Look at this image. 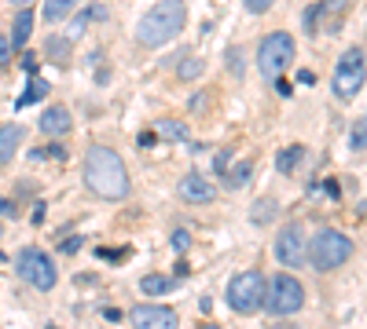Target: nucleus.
<instances>
[{
    "label": "nucleus",
    "instance_id": "nucleus-1",
    "mask_svg": "<svg viewBox=\"0 0 367 329\" xmlns=\"http://www.w3.org/2000/svg\"><path fill=\"white\" fill-rule=\"evenodd\" d=\"M85 187L95 197H107V202H121L129 194V169H125L121 154L114 146L95 143L85 154Z\"/></svg>",
    "mask_w": 367,
    "mask_h": 329
},
{
    "label": "nucleus",
    "instance_id": "nucleus-2",
    "mask_svg": "<svg viewBox=\"0 0 367 329\" xmlns=\"http://www.w3.org/2000/svg\"><path fill=\"white\" fill-rule=\"evenodd\" d=\"M187 26V8L184 0H162V4H154L143 19L136 22V41L143 48H162L169 44L177 33Z\"/></svg>",
    "mask_w": 367,
    "mask_h": 329
},
{
    "label": "nucleus",
    "instance_id": "nucleus-3",
    "mask_svg": "<svg viewBox=\"0 0 367 329\" xmlns=\"http://www.w3.org/2000/svg\"><path fill=\"white\" fill-rule=\"evenodd\" d=\"M309 263L316 271H338L342 263H349V256H353V238L338 234V230H320V234H312L309 249H305Z\"/></svg>",
    "mask_w": 367,
    "mask_h": 329
},
{
    "label": "nucleus",
    "instance_id": "nucleus-4",
    "mask_svg": "<svg viewBox=\"0 0 367 329\" xmlns=\"http://www.w3.org/2000/svg\"><path fill=\"white\" fill-rule=\"evenodd\" d=\"M15 271H19L22 282H29L41 293L55 289V282H59V271H55L52 256H48L44 249H37V245H29V249H22L19 256H15Z\"/></svg>",
    "mask_w": 367,
    "mask_h": 329
},
{
    "label": "nucleus",
    "instance_id": "nucleus-5",
    "mask_svg": "<svg viewBox=\"0 0 367 329\" xmlns=\"http://www.w3.org/2000/svg\"><path fill=\"white\" fill-rule=\"evenodd\" d=\"M291 62H294V37H291V33H283V29L268 33V37L261 41V48H258V70L265 77L279 80Z\"/></svg>",
    "mask_w": 367,
    "mask_h": 329
},
{
    "label": "nucleus",
    "instance_id": "nucleus-6",
    "mask_svg": "<svg viewBox=\"0 0 367 329\" xmlns=\"http://www.w3.org/2000/svg\"><path fill=\"white\" fill-rule=\"evenodd\" d=\"M265 274L261 271H243V274H235L232 282H228V304L232 311H239V315H253V311H261L265 307Z\"/></svg>",
    "mask_w": 367,
    "mask_h": 329
},
{
    "label": "nucleus",
    "instance_id": "nucleus-7",
    "mask_svg": "<svg viewBox=\"0 0 367 329\" xmlns=\"http://www.w3.org/2000/svg\"><path fill=\"white\" fill-rule=\"evenodd\" d=\"M265 307L272 315H294V311L305 307V286L294 274H276L265 289Z\"/></svg>",
    "mask_w": 367,
    "mask_h": 329
},
{
    "label": "nucleus",
    "instance_id": "nucleus-8",
    "mask_svg": "<svg viewBox=\"0 0 367 329\" xmlns=\"http://www.w3.org/2000/svg\"><path fill=\"white\" fill-rule=\"evenodd\" d=\"M363 80H367V59H363L360 48H349V52L338 59V66H334L331 88L338 99H353L363 88Z\"/></svg>",
    "mask_w": 367,
    "mask_h": 329
},
{
    "label": "nucleus",
    "instance_id": "nucleus-9",
    "mask_svg": "<svg viewBox=\"0 0 367 329\" xmlns=\"http://www.w3.org/2000/svg\"><path fill=\"white\" fill-rule=\"evenodd\" d=\"M272 253L283 267H301V263H305V230H301V223H286L279 230Z\"/></svg>",
    "mask_w": 367,
    "mask_h": 329
},
{
    "label": "nucleus",
    "instance_id": "nucleus-10",
    "mask_svg": "<svg viewBox=\"0 0 367 329\" xmlns=\"http://www.w3.org/2000/svg\"><path fill=\"white\" fill-rule=\"evenodd\" d=\"M129 318H133V329H177L180 326L177 311L166 304H136Z\"/></svg>",
    "mask_w": 367,
    "mask_h": 329
},
{
    "label": "nucleus",
    "instance_id": "nucleus-11",
    "mask_svg": "<svg viewBox=\"0 0 367 329\" xmlns=\"http://www.w3.org/2000/svg\"><path fill=\"white\" fill-rule=\"evenodd\" d=\"M177 194H180V202H187V205H210L213 197H217V187L206 176H199V172H187L180 179Z\"/></svg>",
    "mask_w": 367,
    "mask_h": 329
},
{
    "label": "nucleus",
    "instance_id": "nucleus-12",
    "mask_svg": "<svg viewBox=\"0 0 367 329\" xmlns=\"http://www.w3.org/2000/svg\"><path fill=\"white\" fill-rule=\"evenodd\" d=\"M70 128H74V113L67 106H48L41 113V132L44 136H67Z\"/></svg>",
    "mask_w": 367,
    "mask_h": 329
},
{
    "label": "nucleus",
    "instance_id": "nucleus-13",
    "mask_svg": "<svg viewBox=\"0 0 367 329\" xmlns=\"http://www.w3.org/2000/svg\"><path fill=\"white\" fill-rule=\"evenodd\" d=\"M34 19H37V15L34 11H29V8H22L19 15H15V22H11V48H22L26 41H29V33H34Z\"/></svg>",
    "mask_w": 367,
    "mask_h": 329
},
{
    "label": "nucleus",
    "instance_id": "nucleus-14",
    "mask_svg": "<svg viewBox=\"0 0 367 329\" xmlns=\"http://www.w3.org/2000/svg\"><path fill=\"white\" fill-rule=\"evenodd\" d=\"M22 136H26V132L19 125H4V128H0V161H15V150L22 146Z\"/></svg>",
    "mask_w": 367,
    "mask_h": 329
},
{
    "label": "nucleus",
    "instance_id": "nucleus-15",
    "mask_svg": "<svg viewBox=\"0 0 367 329\" xmlns=\"http://www.w3.org/2000/svg\"><path fill=\"white\" fill-rule=\"evenodd\" d=\"M26 80H29V88H26L19 99H15V110H22V106H34L37 99H44V95H48V80H41L37 74H29Z\"/></svg>",
    "mask_w": 367,
    "mask_h": 329
},
{
    "label": "nucleus",
    "instance_id": "nucleus-16",
    "mask_svg": "<svg viewBox=\"0 0 367 329\" xmlns=\"http://www.w3.org/2000/svg\"><path fill=\"white\" fill-rule=\"evenodd\" d=\"M301 161H305V146H298V143H294V146H286V150L276 154V169H279L283 176H291Z\"/></svg>",
    "mask_w": 367,
    "mask_h": 329
},
{
    "label": "nucleus",
    "instance_id": "nucleus-17",
    "mask_svg": "<svg viewBox=\"0 0 367 329\" xmlns=\"http://www.w3.org/2000/svg\"><path fill=\"white\" fill-rule=\"evenodd\" d=\"M220 176H225V187L239 190V187H243V183H250V176H253V164H250V161H239L235 169H232V164H228V169L220 172Z\"/></svg>",
    "mask_w": 367,
    "mask_h": 329
},
{
    "label": "nucleus",
    "instance_id": "nucleus-18",
    "mask_svg": "<svg viewBox=\"0 0 367 329\" xmlns=\"http://www.w3.org/2000/svg\"><path fill=\"white\" fill-rule=\"evenodd\" d=\"M154 132H158L162 139H173V143H184V139L191 136L187 125H184V121H173V118H162V121L154 125Z\"/></svg>",
    "mask_w": 367,
    "mask_h": 329
},
{
    "label": "nucleus",
    "instance_id": "nucleus-19",
    "mask_svg": "<svg viewBox=\"0 0 367 329\" xmlns=\"http://www.w3.org/2000/svg\"><path fill=\"white\" fill-rule=\"evenodd\" d=\"M279 212V205L272 202V197H261V202H253V209H250V223H258V227H268L272 223V216Z\"/></svg>",
    "mask_w": 367,
    "mask_h": 329
},
{
    "label": "nucleus",
    "instance_id": "nucleus-20",
    "mask_svg": "<svg viewBox=\"0 0 367 329\" xmlns=\"http://www.w3.org/2000/svg\"><path fill=\"white\" fill-rule=\"evenodd\" d=\"M140 289L147 293V296H166V293L177 289V282H173V278H166V274H147V278L140 282Z\"/></svg>",
    "mask_w": 367,
    "mask_h": 329
},
{
    "label": "nucleus",
    "instance_id": "nucleus-21",
    "mask_svg": "<svg viewBox=\"0 0 367 329\" xmlns=\"http://www.w3.org/2000/svg\"><path fill=\"white\" fill-rule=\"evenodd\" d=\"M81 4V0H44V22H59Z\"/></svg>",
    "mask_w": 367,
    "mask_h": 329
},
{
    "label": "nucleus",
    "instance_id": "nucleus-22",
    "mask_svg": "<svg viewBox=\"0 0 367 329\" xmlns=\"http://www.w3.org/2000/svg\"><path fill=\"white\" fill-rule=\"evenodd\" d=\"M67 44H70V37H52V41L44 44V55L52 59V62H67V59H70Z\"/></svg>",
    "mask_w": 367,
    "mask_h": 329
},
{
    "label": "nucleus",
    "instance_id": "nucleus-23",
    "mask_svg": "<svg viewBox=\"0 0 367 329\" xmlns=\"http://www.w3.org/2000/svg\"><path fill=\"white\" fill-rule=\"evenodd\" d=\"M349 146H353V150H363V146H367V113L356 118L353 132H349Z\"/></svg>",
    "mask_w": 367,
    "mask_h": 329
},
{
    "label": "nucleus",
    "instance_id": "nucleus-24",
    "mask_svg": "<svg viewBox=\"0 0 367 329\" xmlns=\"http://www.w3.org/2000/svg\"><path fill=\"white\" fill-rule=\"evenodd\" d=\"M195 74H202V59H187V62H180V77H184V80H191Z\"/></svg>",
    "mask_w": 367,
    "mask_h": 329
},
{
    "label": "nucleus",
    "instance_id": "nucleus-25",
    "mask_svg": "<svg viewBox=\"0 0 367 329\" xmlns=\"http://www.w3.org/2000/svg\"><path fill=\"white\" fill-rule=\"evenodd\" d=\"M272 4H276V0H243V8H246L250 15H261V11H268Z\"/></svg>",
    "mask_w": 367,
    "mask_h": 329
},
{
    "label": "nucleus",
    "instance_id": "nucleus-26",
    "mask_svg": "<svg viewBox=\"0 0 367 329\" xmlns=\"http://www.w3.org/2000/svg\"><path fill=\"white\" fill-rule=\"evenodd\" d=\"M77 249H81V238H77V234H74V238H62V241H59V253H67V256H74Z\"/></svg>",
    "mask_w": 367,
    "mask_h": 329
},
{
    "label": "nucleus",
    "instance_id": "nucleus-27",
    "mask_svg": "<svg viewBox=\"0 0 367 329\" xmlns=\"http://www.w3.org/2000/svg\"><path fill=\"white\" fill-rule=\"evenodd\" d=\"M85 19H88V22L107 19V8H103V4H88V8H85Z\"/></svg>",
    "mask_w": 367,
    "mask_h": 329
},
{
    "label": "nucleus",
    "instance_id": "nucleus-28",
    "mask_svg": "<svg viewBox=\"0 0 367 329\" xmlns=\"http://www.w3.org/2000/svg\"><path fill=\"white\" fill-rule=\"evenodd\" d=\"M8 62H11V41H8V37H0V70H4Z\"/></svg>",
    "mask_w": 367,
    "mask_h": 329
},
{
    "label": "nucleus",
    "instance_id": "nucleus-29",
    "mask_svg": "<svg viewBox=\"0 0 367 329\" xmlns=\"http://www.w3.org/2000/svg\"><path fill=\"white\" fill-rule=\"evenodd\" d=\"M173 245H177V249L184 253L187 245H191V234H187V230H177V234H173Z\"/></svg>",
    "mask_w": 367,
    "mask_h": 329
},
{
    "label": "nucleus",
    "instance_id": "nucleus-30",
    "mask_svg": "<svg viewBox=\"0 0 367 329\" xmlns=\"http://www.w3.org/2000/svg\"><path fill=\"white\" fill-rule=\"evenodd\" d=\"M298 85H309V88H312V85H316V74H312V70H301V74H298Z\"/></svg>",
    "mask_w": 367,
    "mask_h": 329
},
{
    "label": "nucleus",
    "instance_id": "nucleus-31",
    "mask_svg": "<svg viewBox=\"0 0 367 329\" xmlns=\"http://www.w3.org/2000/svg\"><path fill=\"white\" fill-rule=\"evenodd\" d=\"M0 216H15V202H8V197H0Z\"/></svg>",
    "mask_w": 367,
    "mask_h": 329
},
{
    "label": "nucleus",
    "instance_id": "nucleus-32",
    "mask_svg": "<svg viewBox=\"0 0 367 329\" xmlns=\"http://www.w3.org/2000/svg\"><path fill=\"white\" fill-rule=\"evenodd\" d=\"M103 318L107 322H121V311L118 307H103Z\"/></svg>",
    "mask_w": 367,
    "mask_h": 329
},
{
    "label": "nucleus",
    "instance_id": "nucleus-33",
    "mask_svg": "<svg viewBox=\"0 0 367 329\" xmlns=\"http://www.w3.org/2000/svg\"><path fill=\"white\" fill-rule=\"evenodd\" d=\"M22 66H26V70H29V74H34V66H37V55H34V52H29V55L22 59Z\"/></svg>",
    "mask_w": 367,
    "mask_h": 329
},
{
    "label": "nucleus",
    "instance_id": "nucleus-34",
    "mask_svg": "<svg viewBox=\"0 0 367 329\" xmlns=\"http://www.w3.org/2000/svg\"><path fill=\"white\" fill-rule=\"evenodd\" d=\"M34 223H37V227L44 223V205H37V209H34Z\"/></svg>",
    "mask_w": 367,
    "mask_h": 329
},
{
    "label": "nucleus",
    "instance_id": "nucleus-35",
    "mask_svg": "<svg viewBox=\"0 0 367 329\" xmlns=\"http://www.w3.org/2000/svg\"><path fill=\"white\" fill-rule=\"evenodd\" d=\"M8 4H11V8H19V11H22V8H29V4H34V0H8Z\"/></svg>",
    "mask_w": 367,
    "mask_h": 329
},
{
    "label": "nucleus",
    "instance_id": "nucleus-36",
    "mask_svg": "<svg viewBox=\"0 0 367 329\" xmlns=\"http://www.w3.org/2000/svg\"><path fill=\"white\" fill-rule=\"evenodd\" d=\"M202 329H220V326H202Z\"/></svg>",
    "mask_w": 367,
    "mask_h": 329
},
{
    "label": "nucleus",
    "instance_id": "nucleus-37",
    "mask_svg": "<svg viewBox=\"0 0 367 329\" xmlns=\"http://www.w3.org/2000/svg\"><path fill=\"white\" fill-rule=\"evenodd\" d=\"M0 260H4V253H0Z\"/></svg>",
    "mask_w": 367,
    "mask_h": 329
},
{
    "label": "nucleus",
    "instance_id": "nucleus-38",
    "mask_svg": "<svg viewBox=\"0 0 367 329\" xmlns=\"http://www.w3.org/2000/svg\"><path fill=\"white\" fill-rule=\"evenodd\" d=\"M48 329H55V326H48Z\"/></svg>",
    "mask_w": 367,
    "mask_h": 329
}]
</instances>
